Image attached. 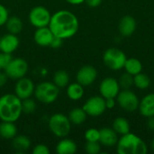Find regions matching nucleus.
I'll return each mask as SVG.
<instances>
[{"label":"nucleus","mask_w":154,"mask_h":154,"mask_svg":"<svg viewBox=\"0 0 154 154\" xmlns=\"http://www.w3.org/2000/svg\"><path fill=\"white\" fill-rule=\"evenodd\" d=\"M79 19L69 10H60L51 14L49 28L53 34L61 39L73 37L79 31Z\"/></svg>","instance_id":"nucleus-1"},{"label":"nucleus","mask_w":154,"mask_h":154,"mask_svg":"<svg viewBox=\"0 0 154 154\" xmlns=\"http://www.w3.org/2000/svg\"><path fill=\"white\" fill-rule=\"evenodd\" d=\"M22 114V100L15 94H5L0 97L1 121L15 123Z\"/></svg>","instance_id":"nucleus-2"},{"label":"nucleus","mask_w":154,"mask_h":154,"mask_svg":"<svg viewBox=\"0 0 154 154\" xmlns=\"http://www.w3.org/2000/svg\"><path fill=\"white\" fill-rule=\"evenodd\" d=\"M147 151L143 140L132 133L122 135L116 143V152L119 154H146Z\"/></svg>","instance_id":"nucleus-3"},{"label":"nucleus","mask_w":154,"mask_h":154,"mask_svg":"<svg viewBox=\"0 0 154 154\" xmlns=\"http://www.w3.org/2000/svg\"><path fill=\"white\" fill-rule=\"evenodd\" d=\"M33 95L39 102L49 105L57 100L60 95V88L53 82L44 81L35 87Z\"/></svg>","instance_id":"nucleus-4"},{"label":"nucleus","mask_w":154,"mask_h":154,"mask_svg":"<svg viewBox=\"0 0 154 154\" xmlns=\"http://www.w3.org/2000/svg\"><path fill=\"white\" fill-rule=\"evenodd\" d=\"M48 125L52 134L59 138L66 137L71 130V123L69 117L60 113L54 114L50 117Z\"/></svg>","instance_id":"nucleus-5"},{"label":"nucleus","mask_w":154,"mask_h":154,"mask_svg":"<svg viewBox=\"0 0 154 154\" xmlns=\"http://www.w3.org/2000/svg\"><path fill=\"white\" fill-rule=\"evenodd\" d=\"M126 60L125 52L117 48H109L103 54L105 65L112 70H120L123 69Z\"/></svg>","instance_id":"nucleus-6"},{"label":"nucleus","mask_w":154,"mask_h":154,"mask_svg":"<svg viewBox=\"0 0 154 154\" xmlns=\"http://www.w3.org/2000/svg\"><path fill=\"white\" fill-rule=\"evenodd\" d=\"M29 70L28 62L23 58H13L5 69V72L8 79L17 80L26 76Z\"/></svg>","instance_id":"nucleus-7"},{"label":"nucleus","mask_w":154,"mask_h":154,"mask_svg":"<svg viewBox=\"0 0 154 154\" xmlns=\"http://www.w3.org/2000/svg\"><path fill=\"white\" fill-rule=\"evenodd\" d=\"M28 18L30 23L32 26H34L35 28H41L49 26L51 14L46 7L42 5H37L31 9Z\"/></svg>","instance_id":"nucleus-8"},{"label":"nucleus","mask_w":154,"mask_h":154,"mask_svg":"<svg viewBox=\"0 0 154 154\" xmlns=\"http://www.w3.org/2000/svg\"><path fill=\"white\" fill-rule=\"evenodd\" d=\"M116 98L120 107L128 113L134 112L139 107L140 100L136 94L130 89H123L119 91Z\"/></svg>","instance_id":"nucleus-9"},{"label":"nucleus","mask_w":154,"mask_h":154,"mask_svg":"<svg viewBox=\"0 0 154 154\" xmlns=\"http://www.w3.org/2000/svg\"><path fill=\"white\" fill-rule=\"evenodd\" d=\"M82 108L88 116H99L106 110V99L102 96H93L85 102Z\"/></svg>","instance_id":"nucleus-10"},{"label":"nucleus","mask_w":154,"mask_h":154,"mask_svg":"<svg viewBox=\"0 0 154 154\" xmlns=\"http://www.w3.org/2000/svg\"><path fill=\"white\" fill-rule=\"evenodd\" d=\"M35 85L33 81L26 77L17 79L14 86V94L21 99H25L31 97L34 93Z\"/></svg>","instance_id":"nucleus-11"},{"label":"nucleus","mask_w":154,"mask_h":154,"mask_svg":"<svg viewBox=\"0 0 154 154\" xmlns=\"http://www.w3.org/2000/svg\"><path fill=\"white\" fill-rule=\"evenodd\" d=\"M97 78V70L91 65H85L81 67L76 75V80L83 87L92 85Z\"/></svg>","instance_id":"nucleus-12"},{"label":"nucleus","mask_w":154,"mask_h":154,"mask_svg":"<svg viewBox=\"0 0 154 154\" xmlns=\"http://www.w3.org/2000/svg\"><path fill=\"white\" fill-rule=\"evenodd\" d=\"M120 91L118 80L114 78L104 79L99 86V92L104 98H116Z\"/></svg>","instance_id":"nucleus-13"},{"label":"nucleus","mask_w":154,"mask_h":154,"mask_svg":"<svg viewBox=\"0 0 154 154\" xmlns=\"http://www.w3.org/2000/svg\"><path fill=\"white\" fill-rule=\"evenodd\" d=\"M20 42L16 34L6 33L0 38V51L12 54L19 47Z\"/></svg>","instance_id":"nucleus-14"},{"label":"nucleus","mask_w":154,"mask_h":154,"mask_svg":"<svg viewBox=\"0 0 154 154\" xmlns=\"http://www.w3.org/2000/svg\"><path fill=\"white\" fill-rule=\"evenodd\" d=\"M53 38L54 34L51 31L49 26L36 28V31L33 34L34 42L41 47H50Z\"/></svg>","instance_id":"nucleus-15"},{"label":"nucleus","mask_w":154,"mask_h":154,"mask_svg":"<svg viewBox=\"0 0 154 154\" xmlns=\"http://www.w3.org/2000/svg\"><path fill=\"white\" fill-rule=\"evenodd\" d=\"M99 143L106 147H113L118 142V134L113 128L105 127L99 130Z\"/></svg>","instance_id":"nucleus-16"},{"label":"nucleus","mask_w":154,"mask_h":154,"mask_svg":"<svg viewBox=\"0 0 154 154\" xmlns=\"http://www.w3.org/2000/svg\"><path fill=\"white\" fill-rule=\"evenodd\" d=\"M118 29L120 33L125 37L131 36L136 29V21L131 15H125L119 22Z\"/></svg>","instance_id":"nucleus-17"},{"label":"nucleus","mask_w":154,"mask_h":154,"mask_svg":"<svg viewBox=\"0 0 154 154\" xmlns=\"http://www.w3.org/2000/svg\"><path fill=\"white\" fill-rule=\"evenodd\" d=\"M140 114L144 117L154 116V93H150L143 97L139 103Z\"/></svg>","instance_id":"nucleus-18"},{"label":"nucleus","mask_w":154,"mask_h":154,"mask_svg":"<svg viewBox=\"0 0 154 154\" xmlns=\"http://www.w3.org/2000/svg\"><path fill=\"white\" fill-rule=\"evenodd\" d=\"M18 130L14 122L2 121L0 123V137L5 140H12L17 135Z\"/></svg>","instance_id":"nucleus-19"},{"label":"nucleus","mask_w":154,"mask_h":154,"mask_svg":"<svg viewBox=\"0 0 154 154\" xmlns=\"http://www.w3.org/2000/svg\"><path fill=\"white\" fill-rule=\"evenodd\" d=\"M78 146L76 143L68 138H62L56 145V152L58 154H74L77 152Z\"/></svg>","instance_id":"nucleus-20"},{"label":"nucleus","mask_w":154,"mask_h":154,"mask_svg":"<svg viewBox=\"0 0 154 154\" xmlns=\"http://www.w3.org/2000/svg\"><path fill=\"white\" fill-rule=\"evenodd\" d=\"M12 146L17 152H24L31 147V140L26 135H16L12 139Z\"/></svg>","instance_id":"nucleus-21"},{"label":"nucleus","mask_w":154,"mask_h":154,"mask_svg":"<svg viewBox=\"0 0 154 154\" xmlns=\"http://www.w3.org/2000/svg\"><path fill=\"white\" fill-rule=\"evenodd\" d=\"M5 25L9 33H13L16 35L19 34L23 28V21L16 15L9 16Z\"/></svg>","instance_id":"nucleus-22"},{"label":"nucleus","mask_w":154,"mask_h":154,"mask_svg":"<svg viewBox=\"0 0 154 154\" xmlns=\"http://www.w3.org/2000/svg\"><path fill=\"white\" fill-rule=\"evenodd\" d=\"M67 96L70 100L78 101L84 96V87L78 82L69 84L67 86Z\"/></svg>","instance_id":"nucleus-23"},{"label":"nucleus","mask_w":154,"mask_h":154,"mask_svg":"<svg viewBox=\"0 0 154 154\" xmlns=\"http://www.w3.org/2000/svg\"><path fill=\"white\" fill-rule=\"evenodd\" d=\"M71 125H79L81 124H83L86 120H87V117H88V115L87 113L84 111L83 108H80V107H76V108H73L69 116H68Z\"/></svg>","instance_id":"nucleus-24"},{"label":"nucleus","mask_w":154,"mask_h":154,"mask_svg":"<svg viewBox=\"0 0 154 154\" xmlns=\"http://www.w3.org/2000/svg\"><path fill=\"white\" fill-rule=\"evenodd\" d=\"M112 128L119 135H124L130 133L129 122L125 117H117L114 120Z\"/></svg>","instance_id":"nucleus-25"},{"label":"nucleus","mask_w":154,"mask_h":154,"mask_svg":"<svg viewBox=\"0 0 154 154\" xmlns=\"http://www.w3.org/2000/svg\"><path fill=\"white\" fill-rule=\"evenodd\" d=\"M124 68H125L126 72H128L129 74L134 76V75L142 72V70H143V64H142V62L138 59H136V58H130V59L126 60Z\"/></svg>","instance_id":"nucleus-26"},{"label":"nucleus","mask_w":154,"mask_h":154,"mask_svg":"<svg viewBox=\"0 0 154 154\" xmlns=\"http://www.w3.org/2000/svg\"><path fill=\"white\" fill-rule=\"evenodd\" d=\"M53 83L59 88H63L69 84V75L65 70H58L53 75Z\"/></svg>","instance_id":"nucleus-27"},{"label":"nucleus","mask_w":154,"mask_h":154,"mask_svg":"<svg viewBox=\"0 0 154 154\" xmlns=\"http://www.w3.org/2000/svg\"><path fill=\"white\" fill-rule=\"evenodd\" d=\"M134 85L137 88L144 90V89H146V88H148L150 87L151 79L146 74H144L143 72H140V73L134 76Z\"/></svg>","instance_id":"nucleus-28"},{"label":"nucleus","mask_w":154,"mask_h":154,"mask_svg":"<svg viewBox=\"0 0 154 154\" xmlns=\"http://www.w3.org/2000/svg\"><path fill=\"white\" fill-rule=\"evenodd\" d=\"M118 83H119L120 88L130 89L134 86V76L125 71V73H123L120 76L118 79Z\"/></svg>","instance_id":"nucleus-29"},{"label":"nucleus","mask_w":154,"mask_h":154,"mask_svg":"<svg viewBox=\"0 0 154 154\" xmlns=\"http://www.w3.org/2000/svg\"><path fill=\"white\" fill-rule=\"evenodd\" d=\"M36 108H37L36 102L32 98L28 97V98H25V99L22 100L23 113L27 114V115H31V114H33L35 112Z\"/></svg>","instance_id":"nucleus-30"},{"label":"nucleus","mask_w":154,"mask_h":154,"mask_svg":"<svg viewBox=\"0 0 154 154\" xmlns=\"http://www.w3.org/2000/svg\"><path fill=\"white\" fill-rule=\"evenodd\" d=\"M85 150L88 154H98L101 152V144L99 142H87Z\"/></svg>","instance_id":"nucleus-31"},{"label":"nucleus","mask_w":154,"mask_h":154,"mask_svg":"<svg viewBox=\"0 0 154 154\" xmlns=\"http://www.w3.org/2000/svg\"><path fill=\"white\" fill-rule=\"evenodd\" d=\"M99 130L96 128H90L85 132V139L87 142H99Z\"/></svg>","instance_id":"nucleus-32"},{"label":"nucleus","mask_w":154,"mask_h":154,"mask_svg":"<svg viewBox=\"0 0 154 154\" xmlns=\"http://www.w3.org/2000/svg\"><path fill=\"white\" fill-rule=\"evenodd\" d=\"M12 59V54L0 51V70H5V69L9 64Z\"/></svg>","instance_id":"nucleus-33"},{"label":"nucleus","mask_w":154,"mask_h":154,"mask_svg":"<svg viewBox=\"0 0 154 154\" xmlns=\"http://www.w3.org/2000/svg\"><path fill=\"white\" fill-rule=\"evenodd\" d=\"M9 17V12L7 8L0 4V26H3L5 24L7 19Z\"/></svg>","instance_id":"nucleus-34"},{"label":"nucleus","mask_w":154,"mask_h":154,"mask_svg":"<svg viewBox=\"0 0 154 154\" xmlns=\"http://www.w3.org/2000/svg\"><path fill=\"white\" fill-rule=\"evenodd\" d=\"M32 152V154H49L50 153V150H49L47 145L42 144V143H39L33 147Z\"/></svg>","instance_id":"nucleus-35"},{"label":"nucleus","mask_w":154,"mask_h":154,"mask_svg":"<svg viewBox=\"0 0 154 154\" xmlns=\"http://www.w3.org/2000/svg\"><path fill=\"white\" fill-rule=\"evenodd\" d=\"M62 42H63V39L59 38V37H57V36L54 35V38H53V40H52L50 47H51L53 49H58V48H60L62 45Z\"/></svg>","instance_id":"nucleus-36"},{"label":"nucleus","mask_w":154,"mask_h":154,"mask_svg":"<svg viewBox=\"0 0 154 154\" xmlns=\"http://www.w3.org/2000/svg\"><path fill=\"white\" fill-rule=\"evenodd\" d=\"M8 77L4 70H0V88H3L7 82Z\"/></svg>","instance_id":"nucleus-37"},{"label":"nucleus","mask_w":154,"mask_h":154,"mask_svg":"<svg viewBox=\"0 0 154 154\" xmlns=\"http://www.w3.org/2000/svg\"><path fill=\"white\" fill-rule=\"evenodd\" d=\"M106 99V109H111V108H114L115 106H116V100L115 98H105Z\"/></svg>","instance_id":"nucleus-38"},{"label":"nucleus","mask_w":154,"mask_h":154,"mask_svg":"<svg viewBox=\"0 0 154 154\" xmlns=\"http://www.w3.org/2000/svg\"><path fill=\"white\" fill-rule=\"evenodd\" d=\"M85 2L90 7H97L102 3V0H85Z\"/></svg>","instance_id":"nucleus-39"},{"label":"nucleus","mask_w":154,"mask_h":154,"mask_svg":"<svg viewBox=\"0 0 154 154\" xmlns=\"http://www.w3.org/2000/svg\"><path fill=\"white\" fill-rule=\"evenodd\" d=\"M147 126L150 130L154 131V116L148 117V121H147Z\"/></svg>","instance_id":"nucleus-40"},{"label":"nucleus","mask_w":154,"mask_h":154,"mask_svg":"<svg viewBox=\"0 0 154 154\" xmlns=\"http://www.w3.org/2000/svg\"><path fill=\"white\" fill-rule=\"evenodd\" d=\"M65 1L70 5H81L85 2V0H65Z\"/></svg>","instance_id":"nucleus-41"},{"label":"nucleus","mask_w":154,"mask_h":154,"mask_svg":"<svg viewBox=\"0 0 154 154\" xmlns=\"http://www.w3.org/2000/svg\"><path fill=\"white\" fill-rule=\"evenodd\" d=\"M151 147H152V152H154V138L152 139V143H151Z\"/></svg>","instance_id":"nucleus-42"},{"label":"nucleus","mask_w":154,"mask_h":154,"mask_svg":"<svg viewBox=\"0 0 154 154\" xmlns=\"http://www.w3.org/2000/svg\"><path fill=\"white\" fill-rule=\"evenodd\" d=\"M0 121H1V120H0Z\"/></svg>","instance_id":"nucleus-43"}]
</instances>
